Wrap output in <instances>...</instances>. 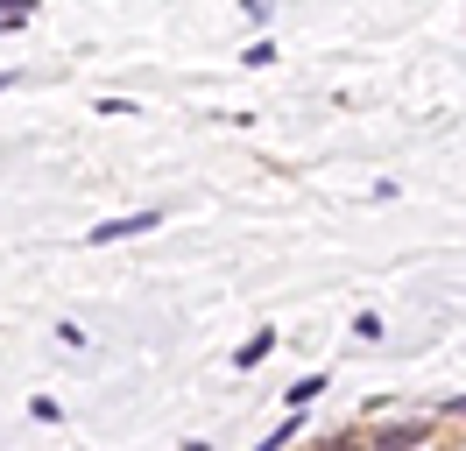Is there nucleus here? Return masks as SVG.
Instances as JSON below:
<instances>
[{"mask_svg":"<svg viewBox=\"0 0 466 451\" xmlns=\"http://www.w3.org/2000/svg\"><path fill=\"white\" fill-rule=\"evenodd\" d=\"M290 430H297V409H290V423H276V430H268L255 451H283V445H290Z\"/></svg>","mask_w":466,"mask_h":451,"instance_id":"obj_4","label":"nucleus"},{"mask_svg":"<svg viewBox=\"0 0 466 451\" xmlns=\"http://www.w3.org/2000/svg\"><path fill=\"white\" fill-rule=\"evenodd\" d=\"M156 219H163V212L148 205V212H127V219H106V226H92V247H114V240H135V233H148Z\"/></svg>","mask_w":466,"mask_h":451,"instance_id":"obj_2","label":"nucleus"},{"mask_svg":"<svg viewBox=\"0 0 466 451\" xmlns=\"http://www.w3.org/2000/svg\"><path fill=\"white\" fill-rule=\"evenodd\" d=\"M311 395H325V374H304V381L290 388V402H311Z\"/></svg>","mask_w":466,"mask_h":451,"instance_id":"obj_5","label":"nucleus"},{"mask_svg":"<svg viewBox=\"0 0 466 451\" xmlns=\"http://www.w3.org/2000/svg\"><path fill=\"white\" fill-rule=\"evenodd\" d=\"M325 451H368V437H332Z\"/></svg>","mask_w":466,"mask_h":451,"instance_id":"obj_6","label":"nucleus"},{"mask_svg":"<svg viewBox=\"0 0 466 451\" xmlns=\"http://www.w3.org/2000/svg\"><path fill=\"white\" fill-rule=\"evenodd\" d=\"M445 416H466V395H460V402H445Z\"/></svg>","mask_w":466,"mask_h":451,"instance_id":"obj_7","label":"nucleus"},{"mask_svg":"<svg viewBox=\"0 0 466 451\" xmlns=\"http://www.w3.org/2000/svg\"><path fill=\"white\" fill-rule=\"evenodd\" d=\"M431 437V423H375L368 430V451H417Z\"/></svg>","mask_w":466,"mask_h":451,"instance_id":"obj_1","label":"nucleus"},{"mask_svg":"<svg viewBox=\"0 0 466 451\" xmlns=\"http://www.w3.org/2000/svg\"><path fill=\"white\" fill-rule=\"evenodd\" d=\"M268 346H276V332H255L240 353H233V360H240V366H262V360H268Z\"/></svg>","mask_w":466,"mask_h":451,"instance_id":"obj_3","label":"nucleus"}]
</instances>
